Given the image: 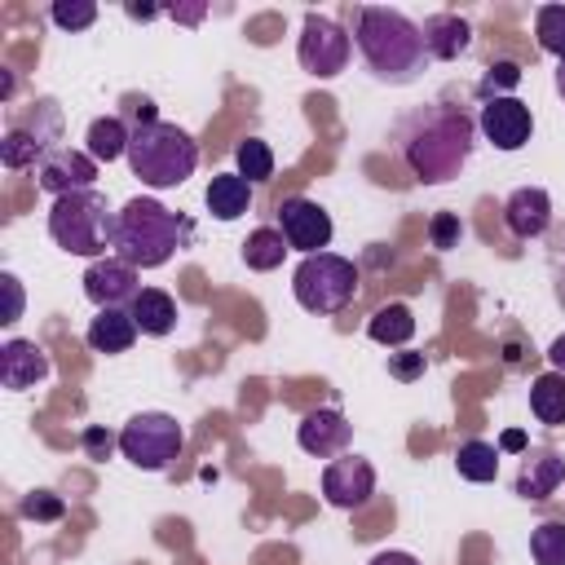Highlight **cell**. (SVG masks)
Returning <instances> with one entry per match:
<instances>
[{
  "label": "cell",
  "mask_w": 565,
  "mask_h": 565,
  "mask_svg": "<svg viewBox=\"0 0 565 565\" xmlns=\"http://www.w3.org/2000/svg\"><path fill=\"white\" fill-rule=\"evenodd\" d=\"M353 40H358L371 75L384 79V84H411L428 62L424 31L397 9H380V4L358 9Z\"/></svg>",
  "instance_id": "obj_1"
},
{
  "label": "cell",
  "mask_w": 565,
  "mask_h": 565,
  "mask_svg": "<svg viewBox=\"0 0 565 565\" xmlns=\"http://www.w3.org/2000/svg\"><path fill=\"white\" fill-rule=\"evenodd\" d=\"M194 225L163 207L159 199H128L115 212V256L132 269H159L168 265L181 247H190Z\"/></svg>",
  "instance_id": "obj_2"
},
{
  "label": "cell",
  "mask_w": 565,
  "mask_h": 565,
  "mask_svg": "<svg viewBox=\"0 0 565 565\" xmlns=\"http://www.w3.org/2000/svg\"><path fill=\"white\" fill-rule=\"evenodd\" d=\"M124 159H128V168H132V177H137L141 185H150V190H172V185H181V181L194 177V168H199V146H194V137H190L185 128L154 119V124H137V128H132Z\"/></svg>",
  "instance_id": "obj_3"
},
{
  "label": "cell",
  "mask_w": 565,
  "mask_h": 565,
  "mask_svg": "<svg viewBox=\"0 0 565 565\" xmlns=\"http://www.w3.org/2000/svg\"><path fill=\"white\" fill-rule=\"evenodd\" d=\"M472 154V119L463 110H433L406 137V163L424 185L450 181Z\"/></svg>",
  "instance_id": "obj_4"
},
{
  "label": "cell",
  "mask_w": 565,
  "mask_h": 565,
  "mask_svg": "<svg viewBox=\"0 0 565 565\" xmlns=\"http://www.w3.org/2000/svg\"><path fill=\"white\" fill-rule=\"evenodd\" d=\"M49 234L62 252L102 260L106 247H115V212L106 207V194L97 190H75L53 199L49 207Z\"/></svg>",
  "instance_id": "obj_5"
},
{
  "label": "cell",
  "mask_w": 565,
  "mask_h": 565,
  "mask_svg": "<svg viewBox=\"0 0 565 565\" xmlns=\"http://www.w3.org/2000/svg\"><path fill=\"white\" fill-rule=\"evenodd\" d=\"M291 291L309 313H340L358 296V265L335 252H313L296 265Z\"/></svg>",
  "instance_id": "obj_6"
},
{
  "label": "cell",
  "mask_w": 565,
  "mask_h": 565,
  "mask_svg": "<svg viewBox=\"0 0 565 565\" xmlns=\"http://www.w3.org/2000/svg\"><path fill=\"white\" fill-rule=\"evenodd\" d=\"M181 446H185V433H181V424H177L172 415H163V411H141V415H132V419L119 428V450H124V459L137 463V468H146V472H163V468L181 455Z\"/></svg>",
  "instance_id": "obj_7"
},
{
  "label": "cell",
  "mask_w": 565,
  "mask_h": 565,
  "mask_svg": "<svg viewBox=\"0 0 565 565\" xmlns=\"http://www.w3.org/2000/svg\"><path fill=\"white\" fill-rule=\"evenodd\" d=\"M349 49H353V40L344 35L340 22H331V18H322V13H305L296 57H300V66H305L313 79L340 75V71L349 66Z\"/></svg>",
  "instance_id": "obj_8"
},
{
  "label": "cell",
  "mask_w": 565,
  "mask_h": 565,
  "mask_svg": "<svg viewBox=\"0 0 565 565\" xmlns=\"http://www.w3.org/2000/svg\"><path fill=\"white\" fill-rule=\"evenodd\" d=\"M35 181H40V190H49L53 199L75 194V190H93V181H97V159H93L88 150L57 146V150H49V154L40 159Z\"/></svg>",
  "instance_id": "obj_9"
},
{
  "label": "cell",
  "mask_w": 565,
  "mask_h": 565,
  "mask_svg": "<svg viewBox=\"0 0 565 565\" xmlns=\"http://www.w3.org/2000/svg\"><path fill=\"white\" fill-rule=\"evenodd\" d=\"M278 230H282L287 247H296L305 256H313L331 243V216L313 199H282L278 203Z\"/></svg>",
  "instance_id": "obj_10"
},
{
  "label": "cell",
  "mask_w": 565,
  "mask_h": 565,
  "mask_svg": "<svg viewBox=\"0 0 565 565\" xmlns=\"http://www.w3.org/2000/svg\"><path fill=\"white\" fill-rule=\"evenodd\" d=\"M322 494L331 508H362L375 494V468L362 455H340L322 468Z\"/></svg>",
  "instance_id": "obj_11"
},
{
  "label": "cell",
  "mask_w": 565,
  "mask_h": 565,
  "mask_svg": "<svg viewBox=\"0 0 565 565\" xmlns=\"http://www.w3.org/2000/svg\"><path fill=\"white\" fill-rule=\"evenodd\" d=\"M477 124H481V132H486V141L494 150H521L530 141V132H534V115H530V106L521 97H494V102H486Z\"/></svg>",
  "instance_id": "obj_12"
},
{
  "label": "cell",
  "mask_w": 565,
  "mask_h": 565,
  "mask_svg": "<svg viewBox=\"0 0 565 565\" xmlns=\"http://www.w3.org/2000/svg\"><path fill=\"white\" fill-rule=\"evenodd\" d=\"M137 269L124 265L119 256H102L84 269V296L97 305V309H124L137 300Z\"/></svg>",
  "instance_id": "obj_13"
},
{
  "label": "cell",
  "mask_w": 565,
  "mask_h": 565,
  "mask_svg": "<svg viewBox=\"0 0 565 565\" xmlns=\"http://www.w3.org/2000/svg\"><path fill=\"white\" fill-rule=\"evenodd\" d=\"M296 441H300V450L313 455V459H340L344 446L353 441V424H349L335 406H322V411H309V415L300 419Z\"/></svg>",
  "instance_id": "obj_14"
},
{
  "label": "cell",
  "mask_w": 565,
  "mask_h": 565,
  "mask_svg": "<svg viewBox=\"0 0 565 565\" xmlns=\"http://www.w3.org/2000/svg\"><path fill=\"white\" fill-rule=\"evenodd\" d=\"M49 353L35 344V340H4L0 344V384L9 393H22V388H35L40 380H49Z\"/></svg>",
  "instance_id": "obj_15"
},
{
  "label": "cell",
  "mask_w": 565,
  "mask_h": 565,
  "mask_svg": "<svg viewBox=\"0 0 565 565\" xmlns=\"http://www.w3.org/2000/svg\"><path fill=\"white\" fill-rule=\"evenodd\" d=\"M503 221H508V230H512L516 238H539V234L547 230V221H552V199H547V190H539V185L512 190L508 203H503Z\"/></svg>",
  "instance_id": "obj_16"
},
{
  "label": "cell",
  "mask_w": 565,
  "mask_h": 565,
  "mask_svg": "<svg viewBox=\"0 0 565 565\" xmlns=\"http://www.w3.org/2000/svg\"><path fill=\"white\" fill-rule=\"evenodd\" d=\"M565 481V459L556 450H525V463L516 472V494L521 499H547Z\"/></svg>",
  "instance_id": "obj_17"
},
{
  "label": "cell",
  "mask_w": 565,
  "mask_h": 565,
  "mask_svg": "<svg viewBox=\"0 0 565 565\" xmlns=\"http://www.w3.org/2000/svg\"><path fill=\"white\" fill-rule=\"evenodd\" d=\"M84 340H88L93 353H128L132 340H137V322H132L128 309H97Z\"/></svg>",
  "instance_id": "obj_18"
},
{
  "label": "cell",
  "mask_w": 565,
  "mask_h": 565,
  "mask_svg": "<svg viewBox=\"0 0 565 565\" xmlns=\"http://www.w3.org/2000/svg\"><path fill=\"white\" fill-rule=\"evenodd\" d=\"M419 31H424V44H428V57H441V62L463 57V53H468V44H472L468 22H463V18H455V13H437V18H428Z\"/></svg>",
  "instance_id": "obj_19"
},
{
  "label": "cell",
  "mask_w": 565,
  "mask_h": 565,
  "mask_svg": "<svg viewBox=\"0 0 565 565\" xmlns=\"http://www.w3.org/2000/svg\"><path fill=\"white\" fill-rule=\"evenodd\" d=\"M128 313H132L141 335H168L177 327V300L168 291H159V287H141L137 300L128 305Z\"/></svg>",
  "instance_id": "obj_20"
},
{
  "label": "cell",
  "mask_w": 565,
  "mask_h": 565,
  "mask_svg": "<svg viewBox=\"0 0 565 565\" xmlns=\"http://www.w3.org/2000/svg\"><path fill=\"white\" fill-rule=\"evenodd\" d=\"M203 199H207V212L216 221H238L252 207V181H243L238 172H221V177H212Z\"/></svg>",
  "instance_id": "obj_21"
},
{
  "label": "cell",
  "mask_w": 565,
  "mask_h": 565,
  "mask_svg": "<svg viewBox=\"0 0 565 565\" xmlns=\"http://www.w3.org/2000/svg\"><path fill=\"white\" fill-rule=\"evenodd\" d=\"M128 137H132V128H128L119 115H102V119L88 124L84 150H88L97 163H115L119 154H128Z\"/></svg>",
  "instance_id": "obj_22"
},
{
  "label": "cell",
  "mask_w": 565,
  "mask_h": 565,
  "mask_svg": "<svg viewBox=\"0 0 565 565\" xmlns=\"http://www.w3.org/2000/svg\"><path fill=\"white\" fill-rule=\"evenodd\" d=\"M287 252H291V247H287L282 230L260 225V230H252V234H247V243H243V265H247V269H256V274H269V269H278V265H282V256H287Z\"/></svg>",
  "instance_id": "obj_23"
},
{
  "label": "cell",
  "mask_w": 565,
  "mask_h": 565,
  "mask_svg": "<svg viewBox=\"0 0 565 565\" xmlns=\"http://www.w3.org/2000/svg\"><path fill=\"white\" fill-rule=\"evenodd\" d=\"M366 335H371L375 344H384V349L406 344V340L415 335V313H411L406 305H384V309H375V313H371Z\"/></svg>",
  "instance_id": "obj_24"
},
{
  "label": "cell",
  "mask_w": 565,
  "mask_h": 565,
  "mask_svg": "<svg viewBox=\"0 0 565 565\" xmlns=\"http://www.w3.org/2000/svg\"><path fill=\"white\" fill-rule=\"evenodd\" d=\"M530 411L539 424H552V428L565 424V375H556V371L539 375L530 384Z\"/></svg>",
  "instance_id": "obj_25"
},
{
  "label": "cell",
  "mask_w": 565,
  "mask_h": 565,
  "mask_svg": "<svg viewBox=\"0 0 565 565\" xmlns=\"http://www.w3.org/2000/svg\"><path fill=\"white\" fill-rule=\"evenodd\" d=\"M455 472L463 477V481H494L499 477V446H490V441H463L459 450H455Z\"/></svg>",
  "instance_id": "obj_26"
},
{
  "label": "cell",
  "mask_w": 565,
  "mask_h": 565,
  "mask_svg": "<svg viewBox=\"0 0 565 565\" xmlns=\"http://www.w3.org/2000/svg\"><path fill=\"white\" fill-rule=\"evenodd\" d=\"M234 163H238V177H243V181H252V185H260V181H269V177H274V150H269L260 137L238 141Z\"/></svg>",
  "instance_id": "obj_27"
},
{
  "label": "cell",
  "mask_w": 565,
  "mask_h": 565,
  "mask_svg": "<svg viewBox=\"0 0 565 565\" xmlns=\"http://www.w3.org/2000/svg\"><path fill=\"white\" fill-rule=\"evenodd\" d=\"M530 556L539 565H565V521H543L530 534Z\"/></svg>",
  "instance_id": "obj_28"
},
{
  "label": "cell",
  "mask_w": 565,
  "mask_h": 565,
  "mask_svg": "<svg viewBox=\"0 0 565 565\" xmlns=\"http://www.w3.org/2000/svg\"><path fill=\"white\" fill-rule=\"evenodd\" d=\"M534 35L547 53H556L565 62V4H543L534 18Z\"/></svg>",
  "instance_id": "obj_29"
},
{
  "label": "cell",
  "mask_w": 565,
  "mask_h": 565,
  "mask_svg": "<svg viewBox=\"0 0 565 565\" xmlns=\"http://www.w3.org/2000/svg\"><path fill=\"white\" fill-rule=\"evenodd\" d=\"M40 150H44V141L31 137V132H9V137L0 141V159H4V168H26V163L44 159Z\"/></svg>",
  "instance_id": "obj_30"
},
{
  "label": "cell",
  "mask_w": 565,
  "mask_h": 565,
  "mask_svg": "<svg viewBox=\"0 0 565 565\" xmlns=\"http://www.w3.org/2000/svg\"><path fill=\"white\" fill-rule=\"evenodd\" d=\"M49 13H53V22H57L62 31H84V26L97 22V4H93V0H57Z\"/></svg>",
  "instance_id": "obj_31"
},
{
  "label": "cell",
  "mask_w": 565,
  "mask_h": 565,
  "mask_svg": "<svg viewBox=\"0 0 565 565\" xmlns=\"http://www.w3.org/2000/svg\"><path fill=\"white\" fill-rule=\"evenodd\" d=\"M516 84H521V66H516V62H494V66H486V75H481V97H486V102L508 97L503 88H516Z\"/></svg>",
  "instance_id": "obj_32"
},
{
  "label": "cell",
  "mask_w": 565,
  "mask_h": 565,
  "mask_svg": "<svg viewBox=\"0 0 565 565\" xmlns=\"http://www.w3.org/2000/svg\"><path fill=\"white\" fill-rule=\"evenodd\" d=\"M428 238H433V247H437V252H450V247H459V238H463V225H459V216H455V212H437V216L428 221Z\"/></svg>",
  "instance_id": "obj_33"
},
{
  "label": "cell",
  "mask_w": 565,
  "mask_h": 565,
  "mask_svg": "<svg viewBox=\"0 0 565 565\" xmlns=\"http://www.w3.org/2000/svg\"><path fill=\"white\" fill-rule=\"evenodd\" d=\"M115 446H119V437H115L110 428H102V424H88V428H84V455H88V459L106 463Z\"/></svg>",
  "instance_id": "obj_34"
},
{
  "label": "cell",
  "mask_w": 565,
  "mask_h": 565,
  "mask_svg": "<svg viewBox=\"0 0 565 565\" xmlns=\"http://www.w3.org/2000/svg\"><path fill=\"white\" fill-rule=\"evenodd\" d=\"M22 516H35V521H57V516H62V499H57V494H49V490H40V494H31V499L22 503Z\"/></svg>",
  "instance_id": "obj_35"
},
{
  "label": "cell",
  "mask_w": 565,
  "mask_h": 565,
  "mask_svg": "<svg viewBox=\"0 0 565 565\" xmlns=\"http://www.w3.org/2000/svg\"><path fill=\"white\" fill-rule=\"evenodd\" d=\"M388 375L393 380H419L424 375V353H388Z\"/></svg>",
  "instance_id": "obj_36"
},
{
  "label": "cell",
  "mask_w": 565,
  "mask_h": 565,
  "mask_svg": "<svg viewBox=\"0 0 565 565\" xmlns=\"http://www.w3.org/2000/svg\"><path fill=\"white\" fill-rule=\"evenodd\" d=\"M0 282H4V296H9V309H4L0 322H18V318H22V282H18L13 274H4Z\"/></svg>",
  "instance_id": "obj_37"
},
{
  "label": "cell",
  "mask_w": 565,
  "mask_h": 565,
  "mask_svg": "<svg viewBox=\"0 0 565 565\" xmlns=\"http://www.w3.org/2000/svg\"><path fill=\"white\" fill-rule=\"evenodd\" d=\"M371 565H419L411 552H380V556H371Z\"/></svg>",
  "instance_id": "obj_38"
},
{
  "label": "cell",
  "mask_w": 565,
  "mask_h": 565,
  "mask_svg": "<svg viewBox=\"0 0 565 565\" xmlns=\"http://www.w3.org/2000/svg\"><path fill=\"white\" fill-rule=\"evenodd\" d=\"M203 13H207V4H185V9H172V18H177V22H190V26H194V22H203Z\"/></svg>",
  "instance_id": "obj_39"
},
{
  "label": "cell",
  "mask_w": 565,
  "mask_h": 565,
  "mask_svg": "<svg viewBox=\"0 0 565 565\" xmlns=\"http://www.w3.org/2000/svg\"><path fill=\"white\" fill-rule=\"evenodd\" d=\"M547 362L556 366V375H565V335H556V340H552V349H547Z\"/></svg>",
  "instance_id": "obj_40"
},
{
  "label": "cell",
  "mask_w": 565,
  "mask_h": 565,
  "mask_svg": "<svg viewBox=\"0 0 565 565\" xmlns=\"http://www.w3.org/2000/svg\"><path fill=\"white\" fill-rule=\"evenodd\" d=\"M499 450H525V433H521V428H508V433L499 437Z\"/></svg>",
  "instance_id": "obj_41"
},
{
  "label": "cell",
  "mask_w": 565,
  "mask_h": 565,
  "mask_svg": "<svg viewBox=\"0 0 565 565\" xmlns=\"http://www.w3.org/2000/svg\"><path fill=\"white\" fill-rule=\"evenodd\" d=\"M124 9H128V18H154L159 13L154 4H124Z\"/></svg>",
  "instance_id": "obj_42"
},
{
  "label": "cell",
  "mask_w": 565,
  "mask_h": 565,
  "mask_svg": "<svg viewBox=\"0 0 565 565\" xmlns=\"http://www.w3.org/2000/svg\"><path fill=\"white\" fill-rule=\"evenodd\" d=\"M9 93H13V75L4 71V75H0V97H9Z\"/></svg>",
  "instance_id": "obj_43"
},
{
  "label": "cell",
  "mask_w": 565,
  "mask_h": 565,
  "mask_svg": "<svg viewBox=\"0 0 565 565\" xmlns=\"http://www.w3.org/2000/svg\"><path fill=\"white\" fill-rule=\"evenodd\" d=\"M556 93H561V97H565V62H561V66H556Z\"/></svg>",
  "instance_id": "obj_44"
}]
</instances>
